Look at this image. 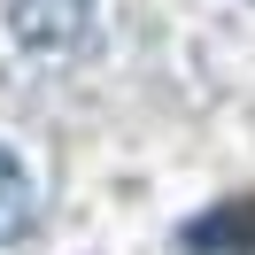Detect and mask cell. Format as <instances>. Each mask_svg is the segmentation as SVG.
<instances>
[{"label": "cell", "mask_w": 255, "mask_h": 255, "mask_svg": "<svg viewBox=\"0 0 255 255\" xmlns=\"http://www.w3.org/2000/svg\"><path fill=\"white\" fill-rule=\"evenodd\" d=\"M8 23L31 54H62L93 31V0H8Z\"/></svg>", "instance_id": "1"}, {"label": "cell", "mask_w": 255, "mask_h": 255, "mask_svg": "<svg viewBox=\"0 0 255 255\" xmlns=\"http://www.w3.org/2000/svg\"><path fill=\"white\" fill-rule=\"evenodd\" d=\"M186 248L193 255H255V201H224V209H209V217H193Z\"/></svg>", "instance_id": "2"}, {"label": "cell", "mask_w": 255, "mask_h": 255, "mask_svg": "<svg viewBox=\"0 0 255 255\" xmlns=\"http://www.w3.org/2000/svg\"><path fill=\"white\" fill-rule=\"evenodd\" d=\"M31 217H39V186L16 162V147H0V248H16L31 232Z\"/></svg>", "instance_id": "3"}]
</instances>
